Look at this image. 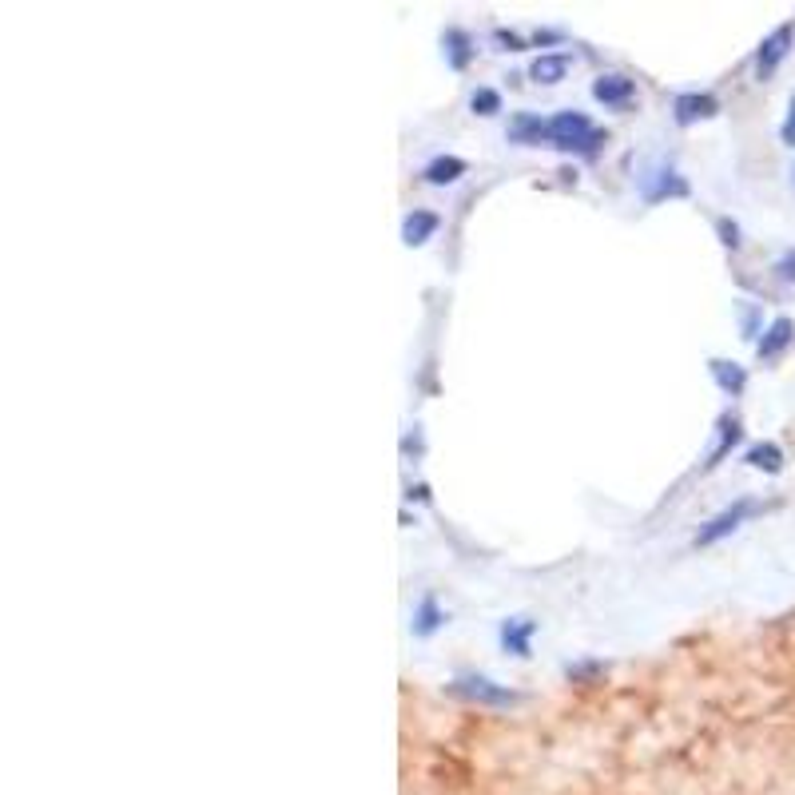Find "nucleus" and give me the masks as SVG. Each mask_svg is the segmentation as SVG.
Instances as JSON below:
<instances>
[{
    "label": "nucleus",
    "mask_w": 795,
    "mask_h": 795,
    "mask_svg": "<svg viewBox=\"0 0 795 795\" xmlns=\"http://www.w3.org/2000/svg\"><path fill=\"white\" fill-rule=\"evenodd\" d=\"M744 462H748L752 470L780 474V470H784V450H780L776 442H756V446H748V450H744Z\"/></svg>",
    "instance_id": "obj_18"
},
{
    "label": "nucleus",
    "mask_w": 795,
    "mask_h": 795,
    "mask_svg": "<svg viewBox=\"0 0 795 795\" xmlns=\"http://www.w3.org/2000/svg\"><path fill=\"white\" fill-rule=\"evenodd\" d=\"M740 326H744V338H756V334H760V311H756L752 303L740 307Z\"/></svg>",
    "instance_id": "obj_21"
},
{
    "label": "nucleus",
    "mask_w": 795,
    "mask_h": 795,
    "mask_svg": "<svg viewBox=\"0 0 795 795\" xmlns=\"http://www.w3.org/2000/svg\"><path fill=\"white\" fill-rule=\"evenodd\" d=\"M792 342H795V322L788 315H780V318H772V326L764 330V338H756V354H760L764 362H776Z\"/></svg>",
    "instance_id": "obj_9"
},
{
    "label": "nucleus",
    "mask_w": 795,
    "mask_h": 795,
    "mask_svg": "<svg viewBox=\"0 0 795 795\" xmlns=\"http://www.w3.org/2000/svg\"><path fill=\"white\" fill-rule=\"evenodd\" d=\"M593 96L605 104V108H625V104H633L636 96V80L629 76H621V72H609V76H597L593 80Z\"/></svg>",
    "instance_id": "obj_11"
},
{
    "label": "nucleus",
    "mask_w": 795,
    "mask_h": 795,
    "mask_svg": "<svg viewBox=\"0 0 795 795\" xmlns=\"http://www.w3.org/2000/svg\"><path fill=\"white\" fill-rule=\"evenodd\" d=\"M442 44H446V64H450L454 72H466V68H470V60L477 56L474 36H470V32H462V28H446Z\"/></svg>",
    "instance_id": "obj_14"
},
{
    "label": "nucleus",
    "mask_w": 795,
    "mask_h": 795,
    "mask_svg": "<svg viewBox=\"0 0 795 795\" xmlns=\"http://www.w3.org/2000/svg\"><path fill=\"white\" fill-rule=\"evenodd\" d=\"M780 140H784V148H795V92H792V100H788V116H784Z\"/></svg>",
    "instance_id": "obj_23"
},
{
    "label": "nucleus",
    "mask_w": 795,
    "mask_h": 795,
    "mask_svg": "<svg viewBox=\"0 0 795 795\" xmlns=\"http://www.w3.org/2000/svg\"><path fill=\"white\" fill-rule=\"evenodd\" d=\"M756 513H764V505L756 501V497H736L728 509H720L716 517H708L700 529H696V537H692V545L696 549H708V545H716V541H724L728 533H736L748 517H756Z\"/></svg>",
    "instance_id": "obj_2"
},
{
    "label": "nucleus",
    "mask_w": 795,
    "mask_h": 795,
    "mask_svg": "<svg viewBox=\"0 0 795 795\" xmlns=\"http://www.w3.org/2000/svg\"><path fill=\"white\" fill-rule=\"evenodd\" d=\"M438 227H442V215H438V211L414 207V211L402 219V243H406V247H422V243H430V239L438 235Z\"/></svg>",
    "instance_id": "obj_10"
},
{
    "label": "nucleus",
    "mask_w": 795,
    "mask_h": 795,
    "mask_svg": "<svg viewBox=\"0 0 795 795\" xmlns=\"http://www.w3.org/2000/svg\"><path fill=\"white\" fill-rule=\"evenodd\" d=\"M493 40L505 44V52H521V48H525V40H521L517 32H505V28H493Z\"/></svg>",
    "instance_id": "obj_24"
},
{
    "label": "nucleus",
    "mask_w": 795,
    "mask_h": 795,
    "mask_svg": "<svg viewBox=\"0 0 795 795\" xmlns=\"http://www.w3.org/2000/svg\"><path fill=\"white\" fill-rule=\"evenodd\" d=\"M466 171H470V163H466V159L438 156L422 167V179H426V183H434V187H446V183H458Z\"/></svg>",
    "instance_id": "obj_16"
},
{
    "label": "nucleus",
    "mask_w": 795,
    "mask_h": 795,
    "mask_svg": "<svg viewBox=\"0 0 795 795\" xmlns=\"http://www.w3.org/2000/svg\"><path fill=\"white\" fill-rule=\"evenodd\" d=\"M565 676L573 684H597L605 676V660H577V664H565Z\"/></svg>",
    "instance_id": "obj_19"
},
{
    "label": "nucleus",
    "mask_w": 795,
    "mask_h": 795,
    "mask_svg": "<svg viewBox=\"0 0 795 795\" xmlns=\"http://www.w3.org/2000/svg\"><path fill=\"white\" fill-rule=\"evenodd\" d=\"M636 191L644 203H664V199H684L688 195V179L676 175L672 167H648L644 175H636Z\"/></svg>",
    "instance_id": "obj_4"
},
{
    "label": "nucleus",
    "mask_w": 795,
    "mask_h": 795,
    "mask_svg": "<svg viewBox=\"0 0 795 795\" xmlns=\"http://www.w3.org/2000/svg\"><path fill=\"white\" fill-rule=\"evenodd\" d=\"M446 621H450V617L438 609V597L426 593V597L418 601V609H414V636H434Z\"/></svg>",
    "instance_id": "obj_17"
},
{
    "label": "nucleus",
    "mask_w": 795,
    "mask_h": 795,
    "mask_svg": "<svg viewBox=\"0 0 795 795\" xmlns=\"http://www.w3.org/2000/svg\"><path fill=\"white\" fill-rule=\"evenodd\" d=\"M505 136H509V144H521V148L549 144V120H541L537 112H513Z\"/></svg>",
    "instance_id": "obj_7"
},
{
    "label": "nucleus",
    "mask_w": 795,
    "mask_h": 795,
    "mask_svg": "<svg viewBox=\"0 0 795 795\" xmlns=\"http://www.w3.org/2000/svg\"><path fill=\"white\" fill-rule=\"evenodd\" d=\"M716 231H720V243H724V247H732V251L740 247V227H736L732 219H716Z\"/></svg>",
    "instance_id": "obj_22"
},
{
    "label": "nucleus",
    "mask_w": 795,
    "mask_h": 795,
    "mask_svg": "<svg viewBox=\"0 0 795 795\" xmlns=\"http://www.w3.org/2000/svg\"><path fill=\"white\" fill-rule=\"evenodd\" d=\"M792 44H795V24H780L772 36H764V44H760V52H756V76H760V80H772L776 68L788 60Z\"/></svg>",
    "instance_id": "obj_5"
},
{
    "label": "nucleus",
    "mask_w": 795,
    "mask_h": 795,
    "mask_svg": "<svg viewBox=\"0 0 795 795\" xmlns=\"http://www.w3.org/2000/svg\"><path fill=\"white\" fill-rule=\"evenodd\" d=\"M720 112V100L712 96V92H680L676 100H672V116H676V124H696V120H712Z\"/></svg>",
    "instance_id": "obj_6"
},
{
    "label": "nucleus",
    "mask_w": 795,
    "mask_h": 795,
    "mask_svg": "<svg viewBox=\"0 0 795 795\" xmlns=\"http://www.w3.org/2000/svg\"><path fill=\"white\" fill-rule=\"evenodd\" d=\"M470 108H474L477 116H497L501 112V92L497 88H477L474 96H470Z\"/></svg>",
    "instance_id": "obj_20"
},
{
    "label": "nucleus",
    "mask_w": 795,
    "mask_h": 795,
    "mask_svg": "<svg viewBox=\"0 0 795 795\" xmlns=\"http://www.w3.org/2000/svg\"><path fill=\"white\" fill-rule=\"evenodd\" d=\"M708 370H712V378H716V386H720L724 394H732V398H740V394H744V386H748V370H744L740 362L712 358V362H708Z\"/></svg>",
    "instance_id": "obj_15"
},
{
    "label": "nucleus",
    "mask_w": 795,
    "mask_h": 795,
    "mask_svg": "<svg viewBox=\"0 0 795 795\" xmlns=\"http://www.w3.org/2000/svg\"><path fill=\"white\" fill-rule=\"evenodd\" d=\"M744 442V426H740V418L736 414H724L720 422H716V446H712V454H708V470H716L736 446Z\"/></svg>",
    "instance_id": "obj_12"
},
{
    "label": "nucleus",
    "mask_w": 795,
    "mask_h": 795,
    "mask_svg": "<svg viewBox=\"0 0 795 795\" xmlns=\"http://www.w3.org/2000/svg\"><path fill=\"white\" fill-rule=\"evenodd\" d=\"M605 144V132L593 128V120L577 108H565L557 116H549V148L561 152H577V156H597V148Z\"/></svg>",
    "instance_id": "obj_1"
},
{
    "label": "nucleus",
    "mask_w": 795,
    "mask_h": 795,
    "mask_svg": "<svg viewBox=\"0 0 795 795\" xmlns=\"http://www.w3.org/2000/svg\"><path fill=\"white\" fill-rule=\"evenodd\" d=\"M450 692H458V696H466V700H474V704H489V708H509V704H517V692H513V688H505V684H497V680H489V676H481V672H462V676H454Z\"/></svg>",
    "instance_id": "obj_3"
},
{
    "label": "nucleus",
    "mask_w": 795,
    "mask_h": 795,
    "mask_svg": "<svg viewBox=\"0 0 795 795\" xmlns=\"http://www.w3.org/2000/svg\"><path fill=\"white\" fill-rule=\"evenodd\" d=\"M776 271H780V279H784V283H792V279H795V255L780 259V267H776Z\"/></svg>",
    "instance_id": "obj_25"
},
{
    "label": "nucleus",
    "mask_w": 795,
    "mask_h": 795,
    "mask_svg": "<svg viewBox=\"0 0 795 795\" xmlns=\"http://www.w3.org/2000/svg\"><path fill=\"white\" fill-rule=\"evenodd\" d=\"M573 68V52H541L533 64H529V76L537 84H561Z\"/></svg>",
    "instance_id": "obj_13"
},
{
    "label": "nucleus",
    "mask_w": 795,
    "mask_h": 795,
    "mask_svg": "<svg viewBox=\"0 0 795 795\" xmlns=\"http://www.w3.org/2000/svg\"><path fill=\"white\" fill-rule=\"evenodd\" d=\"M533 636H537V621H529V617H505L501 621V648L513 652L517 660L533 656Z\"/></svg>",
    "instance_id": "obj_8"
}]
</instances>
